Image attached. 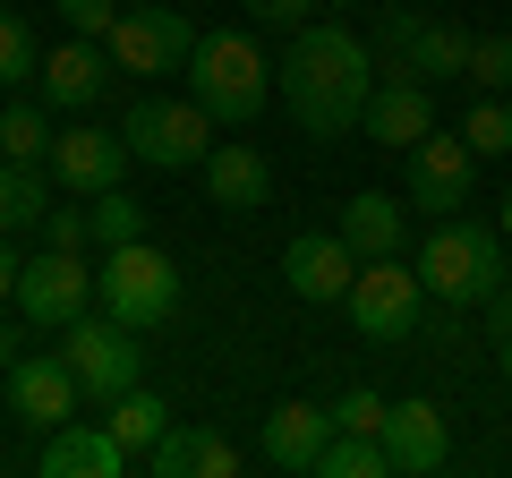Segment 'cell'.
<instances>
[{
	"label": "cell",
	"instance_id": "1",
	"mask_svg": "<svg viewBox=\"0 0 512 478\" xmlns=\"http://www.w3.org/2000/svg\"><path fill=\"white\" fill-rule=\"evenodd\" d=\"M274 86L308 137H342V129H359L367 94H376V60H367V43L350 26H291Z\"/></svg>",
	"mask_w": 512,
	"mask_h": 478
},
{
	"label": "cell",
	"instance_id": "2",
	"mask_svg": "<svg viewBox=\"0 0 512 478\" xmlns=\"http://www.w3.org/2000/svg\"><path fill=\"white\" fill-rule=\"evenodd\" d=\"M188 94L214 111V129H248L256 111H265V94H274V60L256 52V35H239V26L197 35V52H188Z\"/></svg>",
	"mask_w": 512,
	"mask_h": 478
},
{
	"label": "cell",
	"instance_id": "3",
	"mask_svg": "<svg viewBox=\"0 0 512 478\" xmlns=\"http://www.w3.org/2000/svg\"><path fill=\"white\" fill-rule=\"evenodd\" d=\"M419 282L427 299H453V308H487V291L504 282V248H495L487 222H470V205L461 214H436V231L419 239Z\"/></svg>",
	"mask_w": 512,
	"mask_h": 478
},
{
	"label": "cell",
	"instance_id": "4",
	"mask_svg": "<svg viewBox=\"0 0 512 478\" xmlns=\"http://www.w3.org/2000/svg\"><path fill=\"white\" fill-rule=\"evenodd\" d=\"M94 308L120 316L128 333L163 325L180 308V265L154 248V239H128V248H103V274H94Z\"/></svg>",
	"mask_w": 512,
	"mask_h": 478
},
{
	"label": "cell",
	"instance_id": "5",
	"mask_svg": "<svg viewBox=\"0 0 512 478\" xmlns=\"http://www.w3.org/2000/svg\"><path fill=\"white\" fill-rule=\"evenodd\" d=\"M120 137H128L137 163L188 171V163H205V146H214V111H205L197 94H137L128 120H120Z\"/></svg>",
	"mask_w": 512,
	"mask_h": 478
},
{
	"label": "cell",
	"instance_id": "6",
	"mask_svg": "<svg viewBox=\"0 0 512 478\" xmlns=\"http://www.w3.org/2000/svg\"><path fill=\"white\" fill-rule=\"evenodd\" d=\"M342 308H350V325H359V342L384 350V342H410V333H419L427 282H419V265H402V257H367Z\"/></svg>",
	"mask_w": 512,
	"mask_h": 478
},
{
	"label": "cell",
	"instance_id": "7",
	"mask_svg": "<svg viewBox=\"0 0 512 478\" xmlns=\"http://www.w3.org/2000/svg\"><path fill=\"white\" fill-rule=\"evenodd\" d=\"M60 359L77 368L86 402H120V393L137 385V368H146V350H137V333H128L120 316H103V308H86L77 325H60Z\"/></svg>",
	"mask_w": 512,
	"mask_h": 478
},
{
	"label": "cell",
	"instance_id": "8",
	"mask_svg": "<svg viewBox=\"0 0 512 478\" xmlns=\"http://www.w3.org/2000/svg\"><path fill=\"white\" fill-rule=\"evenodd\" d=\"M9 308H18L35 333L77 325V316L94 308V265L77 257V248H43V257L18 265V291H9Z\"/></svg>",
	"mask_w": 512,
	"mask_h": 478
},
{
	"label": "cell",
	"instance_id": "9",
	"mask_svg": "<svg viewBox=\"0 0 512 478\" xmlns=\"http://www.w3.org/2000/svg\"><path fill=\"white\" fill-rule=\"evenodd\" d=\"M111 69L128 77H180L188 52H197V26L180 18V9H154V0H137V9H120V26L103 35Z\"/></svg>",
	"mask_w": 512,
	"mask_h": 478
},
{
	"label": "cell",
	"instance_id": "10",
	"mask_svg": "<svg viewBox=\"0 0 512 478\" xmlns=\"http://www.w3.org/2000/svg\"><path fill=\"white\" fill-rule=\"evenodd\" d=\"M376 43H384V60H393V69L427 77V86H444V77H461V69H470V26H453V18L384 9V18H376Z\"/></svg>",
	"mask_w": 512,
	"mask_h": 478
},
{
	"label": "cell",
	"instance_id": "11",
	"mask_svg": "<svg viewBox=\"0 0 512 478\" xmlns=\"http://www.w3.org/2000/svg\"><path fill=\"white\" fill-rule=\"evenodd\" d=\"M470 180H478V154L461 146V129L453 137L427 129L419 146L402 154V197L419 205V214H461V205H470Z\"/></svg>",
	"mask_w": 512,
	"mask_h": 478
},
{
	"label": "cell",
	"instance_id": "12",
	"mask_svg": "<svg viewBox=\"0 0 512 478\" xmlns=\"http://www.w3.org/2000/svg\"><path fill=\"white\" fill-rule=\"evenodd\" d=\"M43 163H52V188H69V197H103V188L128 180L137 154H128L120 129H86V120H77V129H52V154H43Z\"/></svg>",
	"mask_w": 512,
	"mask_h": 478
},
{
	"label": "cell",
	"instance_id": "13",
	"mask_svg": "<svg viewBox=\"0 0 512 478\" xmlns=\"http://www.w3.org/2000/svg\"><path fill=\"white\" fill-rule=\"evenodd\" d=\"M282 282H291L308 308H342L350 282H359V248H350L342 231H299L291 248H282Z\"/></svg>",
	"mask_w": 512,
	"mask_h": 478
},
{
	"label": "cell",
	"instance_id": "14",
	"mask_svg": "<svg viewBox=\"0 0 512 478\" xmlns=\"http://www.w3.org/2000/svg\"><path fill=\"white\" fill-rule=\"evenodd\" d=\"M77 402H86V385H77V368L60 350H18V359H9V410H18L26 427L77 419Z\"/></svg>",
	"mask_w": 512,
	"mask_h": 478
},
{
	"label": "cell",
	"instance_id": "15",
	"mask_svg": "<svg viewBox=\"0 0 512 478\" xmlns=\"http://www.w3.org/2000/svg\"><path fill=\"white\" fill-rule=\"evenodd\" d=\"M359 129L376 137L384 154H393V146L410 154L427 129H436V94H427V77H410V69L376 77V94H367V111H359Z\"/></svg>",
	"mask_w": 512,
	"mask_h": 478
},
{
	"label": "cell",
	"instance_id": "16",
	"mask_svg": "<svg viewBox=\"0 0 512 478\" xmlns=\"http://www.w3.org/2000/svg\"><path fill=\"white\" fill-rule=\"evenodd\" d=\"M35 86H43V103H52V111H94V103H103V86H111V52H103V43H86V35H69V43H52V52L35 60Z\"/></svg>",
	"mask_w": 512,
	"mask_h": 478
},
{
	"label": "cell",
	"instance_id": "17",
	"mask_svg": "<svg viewBox=\"0 0 512 478\" xmlns=\"http://www.w3.org/2000/svg\"><path fill=\"white\" fill-rule=\"evenodd\" d=\"M146 470L154 478H239V470H248V453H239L222 427H180V419H171L163 436H154Z\"/></svg>",
	"mask_w": 512,
	"mask_h": 478
},
{
	"label": "cell",
	"instance_id": "18",
	"mask_svg": "<svg viewBox=\"0 0 512 478\" xmlns=\"http://www.w3.org/2000/svg\"><path fill=\"white\" fill-rule=\"evenodd\" d=\"M384 453H393V470H410V478H436V470H453V419H444L436 402H393Z\"/></svg>",
	"mask_w": 512,
	"mask_h": 478
},
{
	"label": "cell",
	"instance_id": "19",
	"mask_svg": "<svg viewBox=\"0 0 512 478\" xmlns=\"http://www.w3.org/2000/svg\"><path fill=\"white\" fill-rule=\"evenodd\" d=\"M325 436H333V419L316 402H282V410H265V427H256V461H265V470L308 478L316 453H325Z\"/></svg>",
	"mask_w": 512,
	"mask_h": 478
},
{
	"label": "cell",
	"instance_id": "20",
	"mask_svg": "<svg viewBox=\"0 0 512 478\" xmlns=\"http://www.w3.org/2000/svg\"><path fill=\"white\" fill-rule=\"evenodd\" d=\"M128 453L111 444L103 419H60L43 427V478H120Z\"/></svg>",
	"mask_w": 512,
	"mask_h": 478
},
{
	"label": "cell",
	"instance_id": "21",
	"mask_svg": "<svg viewBox=\"0 0 512 478\" xmlns=\"http://www.w3.org/2000/svg\"><path fill=\"white\" fill-rule=\"evenodd\" d=\"M205 197L222 205V214H256V205L274 197V163H265V146H205Z\"/></svg>",
	"mask_w": 512,
	"mask_h": 478
},
{
	"label": "cell",
	"instance_id": "22",
	"mask_svg": "<svg viewBox=\"0 0 512 478\" xmlns=\"http://www.w3.org/2000/svg\"><path fill=\"white\" fill-rule=\"evenodd\" d=\"M342 239L359 257H402L410 248V205H393L384 188H359V197L342 205Z\"/></svg>",
	"mask_w": 512,
	"mask_h": 478
},
{
	"label": "cell",
	"instance_id": "23",
	"mask_svg": "<svg viewBox=\"0 0 512 478\" xmlns=\"http://www.w3.org/2000/svg\"><path fill=\"white\" fill-rule=\"evenodd\" d=\"M103 427H111V444H120L128 461H146L154 436L171 427V402H163V393H146V385H128L120 402H103Z\"/></svg>",
	"mask_w": 512,
	"mask_h": 478
},
{
	"label": "cell",
	"instance_id": "24",
	"mask_svg": "<svg viewBox=\"0 0 512 478\" xmlns=\"http://www.w3.org/2000/svg\"><path fill=\"white\" fill-rule=\"evenodd\" d=\"M52 214V180H43V163H9L0 154V231H26V222Z\"/></svg>",
	"mask_w": 512,
	"mask_h": 478
},
{
	"label": "cell",
	"instance_id": "25",
	"mask_svg": "<svg viewBox=\"0 0 512 478\" xmlns=\"http://www.w3.org/2000/svg\"><path fill=\"white\" fill-rule=\"evenodd\" d=\"M86 239H94V248H128V239H146V205L128 197V188L86 197Z\"/></svg>",
	"mask_w": 512,
	"mask_h": 478
},
{
	"label": "cell",
	"instance_id": "26",
	"mask_svg": "<svg viewBox=\"0 0 512 478\" xmlns=\"http://www.w3.org/2000/svg\"><path fill=\"white\" fill-rule=\"evenodd\" d=\"M0 154L9 163H43L52 154V103H9L0 111Z\"/></svg>",
	"mask_w": 512,
	"mask_h": 478
},
{
	"label": "cell",
	"instance_id": "27",
	"mask_svg": "<svg viewBox=\"0 0 512 478\" xmlns=\"http://www.w3.org/2000/svg\"><path fill=\"white\" fill-rule=\"evenodd\" d=\"M461 146H470L478 163H504V154H512V103H504V94H487V103L461 111Z\"/></svg>",
	"mask_w": 512,
	"mask_h": 478
},
{
	"label": "cell",
	"instance_id": "28",
	"mask_svg": "<svg viewBox=\"0 0 512 478\" xmlns=\"http://www.w3.org/2000/svg\"><path fill=\"white\" fill-rule=\"evenodd\" d=\"M316 470H325V478H384V470H393V453H384L376 436H325Z\"/></svg>",
	"mask_w": 512,
	"mask_h": 478
},
{
	"label": "cell",
	"instance_id": "29",
	"mask_svg": "<svg viewBox=\"0 0 512 478\" xmlns=\"http://www.w3.org/2000/svg\"><path fill=\"white\" fill-rule=\"evenodd\" d=\"M325 419H333V436H376V444H384V427H393V402H384V393H367V385H350L342 402L325 410Z\"/></svg>",
	"mask_w": 512,
	"mask_h": 478
},
{
	"label": "cell",
	"instance_id": "30",
	"mask_svg": "<svg viewBox=\"0 0 512 478\" xmlns=\"http://www.w3.org/2000/svg\"><path fill=\"white\" fill-rule=\"evenodd\" d=\"M35 60H43L35 26H26L18 9H0V86H35Z\"/></svg>",
	"mask_w": 512,
	"mask_h": 478
},
{
	"label": "cell",
	"instance_id": "31",
	"mask_svg": "<svg viewBox=\"0 0 512 478\" xmlns=\"http://www.w3.org/2000/svg\"><path fill=\"white\" fill-rule=\"evenodd\" d=\"M461 86L512 94V35H470V69H461Z\"/></svg>",
	"mask_w": 512,
	"mask_h": 478
},
{
	"label": "cell",
	"instance_id": "32",
	"mask_svg": "<svg viewBox=\"0 0 512 478\" xmlns=\"http://www.w3.org/2000/svg\"><path fill=\"white\" fill-rule=\"evenodd\" d=\"M52 9H60V26H69V35L103 43L111 26H120V9H128V0H52Z\"/></svg>",
	"mask_w": 512,
	"mask_h": 478
},
{
	"label": "cell",
	"instance_id": "33",
	"mask_svg": "<svg viewBox=\"0 0 512 478\" xmlns=\"http://www.w3.org/2000/svg\"><path fill=\"white\" fill-rule=\"evenodd\" d=\"M248 9H256V26H308L316 0H248Z\"/></svg>",
	"mask_w": 512,
	"mask_h": 478
},
{
	"label": "cell",
	"instance_id": "34",
	"mask_svg": "<svg viewBox=\"0 0 512 478\" xmlns=\"http://www.w3.org/2000/svg\"><path fill=\"white\" fill-rule=\"evenodd\" d=\"M43 248H86V214H43Z\"/></svg>",
	"mask_w": 512,
	"mask_h": 478
},
{
	"label": "cell",
	"instance_id": "35",
	"mask_svg": "<svg viewBox=\"0 0 512 478\" xmlns=\"http://www.w3.org/2000/svg\"><path fill=\"white\" fill-rule=\"evenodd\" d=\"M18 265H26V257H18V248H9V239H0V299L18 291Z\"/></svg>",
	"mask_w": 512,
	"mask_h": 478
},
{
	"label": "cell",
	"instance_id": "36",
	"mask_svg": "<svg viewBox=\"0 0 512 478\" xmlns=\"http://www.w3.org/2000/svg\"><path fill=\"white\" fill-rule=\"evenodd\" d=\"M495 359H504V385H512V333H495Z\"/></svg>",
	"mask_w": 512,
	"mask_h": 478
},
{
	"label": "cell",
	"instance_id": "37",
	"mask_svg": "<svg viewBox=\"0 0 512 478\" xmlns=\"http://www.w3.org/2000/svg\"><path fill=\"white\" fill-rule=\"evenodd\" d=\"M9 359H18V333H9V325H0V368H9Z\"/></svg>",
	"mask_w": 512,
	"mask_h": 478
},
{
	"label": "cell",
	"instance_id": "38",
	"mask_svg": "<svg viewBox=\"0 0 512 478\" xmlns=\"http://www.w3.org/2000/svg\"><path fill=\"white\" fill-rule=\"evenodd\" d=\"M504 239H512V197H504Z\"/></svg>",
	"mask_w": 512,
	"mask_h": 478
},
{
	"label": "cell",
	"instance_id": "39",
	"mask_svg": "<svg viewBox=\"0 0 512 478\" xmlns=\"http://www.w3.org/2000/svg\"><path fill=\"white\" fill-rule=\"evenodd\" d=\"M325 9H359V0H325Z\"/></svg>",
	"mask_w": 512,
	"mask_h": 478
},
{
	"label": "cell",
	"instance_id": "40",
	"mask_svg": "<svg viewBox=\"0 0 512 478\" xmlns=\"http://www.w3.org/2000/svg\"><path fill=\"white\" fill-rule=\"evenodd\" d=\"M128 9H137V0H128Z\"/></svg>",
	"mask_w": 512,
	"mask_h": 478
},
{
	"label": "cell",
	"instance_id": "41",
	"mask_svg": "<svg viewBox=\"0 0 512 478\" xmlns=\"http://www.w3.org/2000/svg\"><path fill=\"white\" fill-rule=\"evenodd\" d=\"M0 9H9V0H0Z\"/></svg>",
	"mask_w": 512,
	"mask_h": 478
},
{
	"label": "cell",
	"instance_id": "42",
	"mask_svg": "<svg viewBox=\"0 0 512 478\" xmlns=\"http://www.w3.org/2000/svg\"><path fill=\"white\" fill-rule=\"evenodd\" d=\"M0 393H9V385H0Z\"/></svg>",
	"mask_w": 512,
	"mask_h": 478
}]
</instances>
